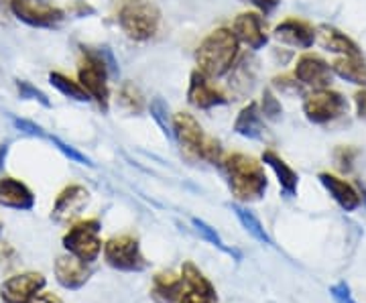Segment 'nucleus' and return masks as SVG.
Masks as SVG:
<instances>
[{"instance_id":"nucleus-39","label":"nucleus","mask_w":366,"mask_h":303,"mask_svg":"<svg viewBox=\"0 0 366 303\" xmlns=\"http://www.w3.org/2000/svg\"><path fill=\"white\" fill-rule=\"evenodd\" d=\"M29 303H61V299L53 293H39L37 297H33Z\"/></svg>"},{"instance_id":"nucleus-8","label":"nucleus","mask_w":366,"mask_h":303,"mask_svg":"<svg viewBox=\"0 0 366 303\" xmlns=\"http://www.w3.org/2000/svg\"><path fill=\"white\" fill-rule=\"evenodd\" d=\"M9 11L21 23L35 29H55L66 19V13L53 0H9Z\"/></svg>"},{"instance_id":"nucleus-9","label":"nucleus","mask_w":366,"mask_h":303,"mask_svg":"<svg viewBox=\"0 0 366 303\" xmlns=\"http://www.w3.org/2000/svg\"><path fill=\"white\" fill-rule=\"evenodd\" d=\"M348 104L346 98L336 90L322 88V90H312L303 98V114L305 119L314 124H327L334 122L346 114Z\"/></svg>"},{"instance_id":"nucleus-35","label":"nucleus","mask_w":366,"mask_h":303,"mask_svg":"<svg viewBox=\"0 0 366 303\" xmlns=\"http://www.w3.org/2000/svg\"><path fill=\"white\" fill-rule=\"evenodd\" d=\"M273 86L277 90H281V94H300L301 88H303V84L295 76L293 78L291 76H279V78L273 79Z\"/></svg>"},{"instance_id":"nucleus-16","label":"nucleus","mask_w":366,"mask_h":303,"mask_svg":"<svg viewBox=\"0 0 366 303\" xmlns=\"http://www.w3.org/2000/svg\"><path fill=\"white\" fill-rule=\"evenodd\" d=\"M273 37L287 47L310 49L315 43L317 29H314V25H310L307 21H301V19H285L283 23L274 26Z\"/></svg>"},{"instance_id":"nucleus-24","label":"nucleus","mask_w":366,"mask_h":303,"mask_svg":"<svg viewBox=\"0 0 366 303\" xmlns=\"http://www.w3.org/2000/svg\"><path fill=\"white\" fill-rule=\"evenodd\" d=\"M332 71H334V76L346 79V81H350L354 86L366 88V61L362 55H356V57H338L332 64Z\"/></svg>"},{"instance_id":"nucleus-3","label":"nucleus","mask_w":366,"mask_h":303,"mask_svg":"<svg viewBox=\"0 0 366 303\" xmlns=\"http://www.w3.org/2000/svg\"><path fill=\"white\" fill-rule=\"evenodd\" d=\"M240 41L236 39L234 31L220 26L212 31L206 39L199 43L196 51L197 69L209 79L228 76L238 61Z\"/></svg>"},{"instance_id":"nucleus-21","label":"nucleus","mask_w":366,"mask_h":303,"mask_svg":"<svg viewBox=\"0 0 366 303\" xmlns=\"http://www.w3.org/2000/svg\"><path fill=\"white\" fill-rule=\"evenodd\" d=\"M317 35H320V43H322V47H324L326 51L338 53L340 57H356V55H362V53H360V47H358L346 33L338 31L336 26H317Z\"/></svg>"},{"instance_id":"nucleus-7","label":"nucleus","mask_w":366,"mask_h":303,"mask_svg":"<svg viewBox=\"0 0 366 303\" xmlns=\"http://www.w3.org/2000/svg\"><path fill=\"white\" fill-rule=\"evenodd\" d=\"M102 251H104V261L108 263V267L122 271V273H141L149 267V261L141 252L139 240L129 234L106 240Z\"/></svg>"},{"instance_id":"nucleus-30","label":"nucleus","mask_w":366,"mask_h":303,"mask_svg":"<svg viewBox=\"0 0 366 303\" xmlns=\"http://www.w3.org/2000/svg\"><path fill=\"white\" fill-rule=\"evenodd\" d=\"M14 84H16L19 96H21L23 100H33V102H39V104L45 106V108H51V100L47 98V94L41 92L39 88L33 86L31 81H26V79H16Z\"/></svg>"},{"instance_id":"nucleus-28","label":"nucleus","mask_w":366,"mask_h":303,"mask_svg":"<svg viewBox=\"0 0 366 303\" xmlns=\"http://www.w3.org/2000/svg\"><path fill=\"white\" fill-rule=\"evenodd\" d=\"M149 110H151V116H153V120L159 124V129L165 132L169 139H173V114H171L169 104H167L161 96H157V98H153V100H151Z\"/></svg>"},{"instance_id":"nucleus-37","label":"nucleus","mask_w":366,"mask_h":303,"mask_svg":"<svg viewBox=\"0 0 366 303\" xmlns=\"http://www.w3.org/2000/svg\"><path fill=\"white\" fill-rule=\"evenodd\" d=\"M242 2H249L252 4L257 11H261L262 14H271L277 9V4H279V0H242Z\"/></svg>"},{"instance_id":"nucleus-18","label":"nucleus","mask_w":366,"mask_h":303,"mask_svg":"<svg viewBox=\"0 0 366 303\" xmlns=\"http://www.w3.org/2000/svg\"><path fill=\"white\" fill-rule=\"evenodd\" d=\"M0 206L21 212L33 210L35 208V194L21 179L2 177L0 179Z\"/></svg>"},{"instance_id":"nucleus-41","label":"nucleus","mask_w":366,"mask_h":303,"mask_svg":"<svg viewBox=\"0 0 366 303\" xmlns=\"http://www.w3.org/2000/svg\"><path fill=\"white\" fill-rule=\"evenodd\" d=\"M4 155H6V145L0 146V163H2V159H4Z\"/></svg>"},{"instance_id":"nucleus-2","label":"nucleus","mask_w":366,"mask_h":303,"mask_svg":"<svg viewBox=\"0 0 366 303\" xmlns=\"http://www.w3.org/2000/svg\"><path fill=\"white\" fill-rule=\"evenodd\" d=\"M114 76H118V64L108 47H81L78 81L104 112L110 104L108 78Z\"/></svg>"},{"instance_id":"nucleus-31","label":"nucleus","mask_w":366,"mask_h":303,"mask_svg":"<svg viewBox=\"0 0 366 303\" xmlns=\"http://www.w3.org/2000/svg\"><path fill=\"white\" fill-rule=\"evenodd\" d=\"M259 108H261L262 119L277 120L281 114H283V108H281L279 98H277L273 90H269V88L262 92V100H261V104H259Z\"/></svg>"},{"instance_id":"nucleus-42","label":"nucleus","mask_w":366,"mask_h":303,"mask_svg":"<svg viewBox=\"0 0 366 303\" xmlns=\"http://www.w3.org/2000/svg\"><path fill=\"white\" fill-rule=\"evenodd\" d=\"M0 232H2V224H0Z\"/></svg>"},{"instance_id":"nucleus-13","label":"nucleus","mask_w":366,"mask_h":303,"mask_svg":"<svg viewBox=\"0 0 366 303\" xmlns=\"http://www.w3.org/2000/svg\"><path fill=\"white\" fill-rule=\"evenodd\" d=\"M90 204V192L84 185H67L59 192L51 210V220L57 224H66L76 220L84 208Z\"/></svg>"},{"instance_id":"nucleus-22","label":"nucleus","mask_w":366,"mask_h":303,"mask_svg":"<svg viewBox=\"0 0 366 303\" xmlns=\"http://www.w3.org/2000/svg\"><path fill=\"white\" fill-rule=\"evenodd\" d=\"M262 163L277 175V182L281 185L283 194H285L287 198H293V196L297 194L300 175L291 169V165L285 163V159L279 157V155H277L274 151H271V149H267V151L262 153Z\"/></svg>"},{"instance_id":"nucleus-32","label":"nucleus","mask_w":366,"mask_h":303,"mask_svg":"<svg viewBox=\"0 0 366 303\" xmlns=\"http://www.w3.org/2000/svg\"><path fill=\"white\" fill-rule=\"evenodd\" d=\"M356 159H358V149H354V146H338V149L334 151L336 167L344 173L352 172Z\"/></svg>"},{"instance_id":"nucleus-17","label":"nucleus","mask_w":366,"mask_h":303,"mask_svg":"<svg viewBox=\"0 0 366 303\" xmlns=\"http://www.w3.org/2000/svg\"><path fill=\"white\" fill-rule=\"evenodd\" d=\"M236 39L240 43H244L249 49L257 51L262 49L267 45V33H264V26H262V16L257 13H240L234 19V25H232Z\"/></svg>"},{"instance_id":"nucleus-15","label":"nucleus","mask_w":366,"mask_h":303,"mask_svg":"<svg viewBox=\"0 0 366 303\" xmlns=\"http://www.w3.org/2000/svg\"><path fill=\"white\" fill-rule=\"evenodd\" d=\"M53 271H55V279H57V283L64 287V289H81L92 277V269L90 264L84 263V261H79L78 257H74V254H61V257H57V261H55V267H53Z\"/></svg>"},{"instance_id":"nucleus-4","label":"nucleus","mask_w":366,"mask_h":303,"mask_svg":"<svg viewBox=\"0 0 366 303\" xmlns=\"http://www.w3.org/2000/svg\"><path fill=\"white\" fill-rule=\"evenodd\" d=\"M122 33L132 41L153 39L161 26V11L153 0H112Z\"/></svg>"},{"instance_id":"nucleus-25","label":"nucleus","mask_w":366,"mask_h":303,"mask_svg":"<svg viewBox=\"0 0 366 303\" xmlns=\"http://www.w3.org/2000/svg\"><path fill=\"white\" fill-rule=\"evenodd\" d=\"M49 84L57 92H61L66 98H71L76 102H90L92 100L90 94L84 90V86L79 81L71 79L66 74H61V71H51L49 74Z\"/></svg>"},{"instance_id":"nucleus-23","label":"nucleus","mask_w":366,"mask_h":303,"mask_svg":"<svg viewBox=\"0 0 366 303\" xmlns=\"http://www.w3.org/2000/svg\"><path fill=\"white\" fill-rule=\"evenodd\" d=\"M234 132L244 139H252V141L261 139L264 132V122H262L261 108L257 102H249L238 112L234 120Z\"/></svg>"},{"instance_id":"nucleus-36","label":"nucleus","mask_w":366,"mask_h":303,"mask_svg":"<svg viewBox=\"0 0 366 303\" xmlns=\"http://www.w3.org/2000/svg\"><path fill=\"white\" fill-rule=\"evenodd\" d=\"M330 295L334 297V302L336 303H356L354 302L352 293H350V287H348V283H336V285H332L330 287Z\"/></svg>"},{"instance_id":"nucleus-40","label":"nucleus","mask_w":366,"mask_h":303,"mask_svg":"<svg viewBox=\"0 0 366 303\" xmlns=\"http://www.w3.org/2000/svg\"><path fill=\"white\" fill-rule=\"evenodd\" d=\"M6 13H9V0H0V21H4Z\"/></svg>"},{"instance_id":"nucleus-27","label":"nucleus","mask_w":366,"mask_h":303,"mask_svg":"<svg viewBox=\"0 0 366 303\" xmlns=\"http://www.w3.org/2000/svg\"><path fill=\"white\" fill-rule=\"evenodd\" d=\"M118 106L131 114H139L144 110V96L143 92L132 84V81H124L118 90Z\"/></svg>"},{"instance_id":"nucleus-1","label":"nucleus","mask_w":366,"mask_h":303,"mask_svg":"<svg viewBox=\"0 0 366 303\" xmlns=\"http://www.w3.org/2000/svg\"><path fill=\"white\" fill-rule=\"evenodd\" d=\"M222 172L230 187V194L240 204L261 202L267 194L269 179L262 163L244 153H232L222 159Z\"/></svg>"},{"instance_id":"nucleus-5","label":"nucleus","mask_w":366,"mask_h":303,"mask_svg":"<svg viewBox=\"0 0 366 303\" xmlns=\"http://www.w3.org/2000/svg\"><path fill=\"white\" fill-rule=\"evenodd\" d=\"M173 139L179 143L182 151L189 157L206 161V163H222V145L218 139L206 134L202 124L187 112L173 114Z\"/></svg>"},{"instance_id":"nucleus-12","label":"nucleus","mask_w":366,"mask_h":303,"mask_svg":"<svg viewBox=\"0 0 366 303\" xmlns=\"http://www.w3.org/2000/svg\"><path fill=\"white\" fill-rule=\"evenodd\" d=\"M293 76L300 79L305 88L312 90H322V88H330L334 71L332 66L327 64L326 59H322L315 53H303L297 64H295V71Z\"/></svg>"},{"instance_id":"nucleus-33","label":"nucleus","mask_w":366,"mask_h":303,"mask_svg":"<svg viewBox=\"0 0 366 303\" xmlns=\"http://www.w3.org/2000/svg\"><path fill=\"white\" fill-rule=\"evenodd\" d=\"M47 141H51L53 145L57 146L64 155H66L69 161H76V163H79V165H92V161L84 153H79L76 146H69L67 143H64L61 139H57V136H51V134H47Z\"/></svg>"},{"instance_id":"nucleus-11","label":"nucleus","mask_w":366,"mask_h":303,"mask_svg":"<svg viewBox=\"0 0 366 303\" xmlns=\"http://www.w3.org/2000/svg\"><path fill=\"white\" fill-rule=\"evenodd\" d=\"M182 277L185 289L177 303H218L216 287L209 283V279L197 269L196 264L185 261L182 267Z\"/></svg>"},{"instance_id":"nucleus-20","label":"nucleus","mask_w":366,"mask_h":303,"mask_svg":"<svg viewBox=\"0 0 366 303\" xmlns=\"http://www.w3.org/2000/svg\"><path fill=\"white\" fill-rule=\"evenodd\" d=\"M185 283L182 275L173 271H161L153 277L151 285V297L157 303H177L182 297Z\"/></svg>"},{"instance_id":"nucleus-38","label":"nucleus","mask_w":366,"mask_h":303,"mask_svg":"<svg viewBox=\"0 0 366 303\" xmlns=\"http://www.w3.org/2000/svg\"><path fill=\"white\" fill-rule=\"evenodd\" d=\"M354 104H356V114L358 119L366 120V88L354 94Z\"/></svg>"},{"instance_id":"nucleus-14","label":"nucleus","mask_w":366,"mask_h":303,"mask_svg":"<svg viewBox=\"0 0 366 303\" xmlns=\"http://www.w3.org/2000/svg\"><path fill=\"white\" fill-rule=\"evenodd\" d=\"M187 102L199 110H209L214 106H222L228 102V96L212 84L208 76H204L199 69L192 71L189 76V88H187Z\"/></svg>"},{"instance_id":"nucleus-6","label":"nucleus","mask_w":366,"mask_h":303,"mask_svg":"<svg viewBox=\"0 0 366 303\" xmlns=\"http://www.w3.org/2000/svg\"><path fill=\"white\" fill-rule=\"evenodd\" d=\"M100 220L90 218V220H81L78 224L69 226L66 234H64V249L69 254L78 257L79 261L92 264L98 261L100 252H102V238H100Z\"/></svg>"},{"instance_id":"nucleus-10","label":"nucleus","mask_w":366,"mask_h":303,"mask_svg":"<svg viewBox=\"0 0 366 303\" xmlns=\"http://www.w3.org/2000/svg\"><path fill=\"white\" fill-rule=\"evenodd\" d=\"M45 277L33 271L14 275L0 285V299L4 303H29L45 289Z\"/></svg>"},{"instance_id":"nucleus-26","label":"nucleus","mask_w":366,"mask_h":303,"mask_svg":"<svg viewBox=\"0 0 366 303\" xmlns=\"http://www.w3.org/2000/svg\"><path fill=\"white\" fill-rule=\"evenodd\" d=\"M230 208H232L236 218H238V222L244 226V230L249 232L250 237L254 238V240H259V242H262V244H273L269 234H267V230H264V226L261 224V220L252 212H249L244 206H240V204H232Z\"/></svg>"},{"instance_id":"nucleus-34","label":"nucleus","mask_w":366,"mask_h":303,"mask_svg":"<svg viewBox=\"0 0 366 303\" xmlns=\"http://www.w3.org/2000/svg\"><path fill=\"white\" fill-rule=\"evenodd\" d=\"M11 122H13V126L16 131L25 132L29 136H39V139H47V132L41 129L39 124H35L33 120H26V119H19V116H11Z\"/></svg>"},{"instance_id":"nucleus-19","label":"nucleus","mask_w":366,"mask_h":303,"mask_svg":"<svg viewBox=\"0 0 366 303\" xmlns=\"http://www.w3.org/2000/svg\"><path fill=\"white\" fill-rule=\"evenodd\" d=\"M320 182L326 187V192L332 196V199L344 212H354L362 206L360 194L346 179H342L338 175H332V173H320Z\"/></svg>"},{"instance_id":"nucleus-29","label":"nucleus","mask_w":366,"mask_h":303,"mask_svg":"<svg viewBox=\"0 0 366 303\" xmlns=\"http://www.w3.org/2000/svg\"><path fill=\"white\" fill-rule=\"evenodd\" d=\"M192 224L196 226L197 234L204 238V240H208L209 244H214L216 249H220L222 252H226L228 257H234L236 261H240V252L236 251V249H230V247H226V242H224L220 234L216 232V228H212L209 224H206L204 220H199V218H194L192 220Z\"/></svg>"}]
</instances>
